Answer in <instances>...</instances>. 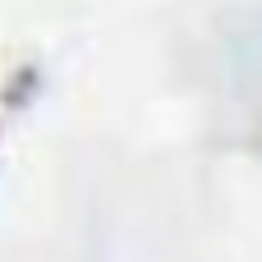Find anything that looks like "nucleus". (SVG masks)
Listing matches in <instances>:
<instances>
[]
</instances>
